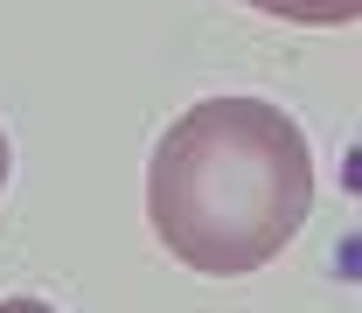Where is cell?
Returning a JSON list of instances; mask_svg holds the SVG:
<instances>
[{
  "mask_svg": "<svg viewBox=\"0 0 362 313\" xmlns=\"http://www.w3.org/2000/svg\"><path fill=\"white\" fill-rule=\"evenodd\" d=\"M314 209V153L272 98H202L146 160V223L188 271L244 278L272 265Z\"/></svg>",
  "mask_w": 362,
  "mask_h": 313,
  "instance_id": "6da1fadb",
  "label": "cell"
},
{
  "mask_svg": "<svg viewBox=\"0 0 362 313\" xmlns=\"http://www.w3.org/2000/svg\"><path fill=\"white\" fill-rule=\"evenodd\" d=\"M272 21H293V28H349L362 21V0H244Z\"/></svg>",
  "mask_w": 362,
  "mask_h": 313,
  "instance_id": "7a4b0ae2",
  "label": "cell"
},
{
  "mask_svg": "<svg viewBox=\"0 0 362 313\" xmlns=\"http://www.w3.org/2000/svg\"><path fill=\"white\" fill-rule=\"evenodd\" d=\"M0 313H56V307L35 300V293H14V300H0Z\"/></svg>",
  "mask_w": 362,
  "mask_h": 313,
  "instance_id": "3957f363",
  "label": "cell"
},
{
  "mask_svg": "<svg viewBox=\"0 0 362 313\" xmlns=\"http://www.w3.org/2000/svg\"><path fill=\"white\" fill-rule=\"evenodd\" d=\"M7 167H14V160H7V133H0V188H7Z\"/></svg>",
  "mask_w": 362,
  "mask_h": 313,
  "instance_id": "277c9868",
  "label": "cell"
}]
</instances>
